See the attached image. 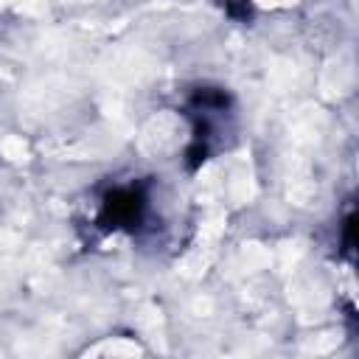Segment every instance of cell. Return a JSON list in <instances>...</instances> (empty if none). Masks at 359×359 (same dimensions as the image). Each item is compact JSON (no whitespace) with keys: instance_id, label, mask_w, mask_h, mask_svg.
Returning a JSON list of instances; mask_svg holds the SVG:
<instances>
[{"instance_id":"1","label":"cell","mask_w":359,"mask_h":359,"mask_svg":"<svg viewBox=\"0 0 359 359\" xmlns=\"http://www.w3.org/2000/svg\"><path fill=\"white\" fill-rule=\"evenodd\" d=\"M143 208H146L143 191H137V188H118V191L107 194L98 222L104 227H129V224L140 222Z\"/></svg>"},{"instance_id":"2","label":"cell","mask_w":359,"mask_h":359,"mask_svg":"<svg viewBox=\"0 0 359 359\" xmlns=\"http://www.w3.org/2000/svg\"><path fill=\"white\" fill-rule=\"evenodd\" d=\"M194 104H199L202 109H208V107H224L227 104V95L219 93V90H199L194 95Z\"/></svg>"},{"instance_id":"3","label":"cell","mask_w":359,"mask_h":359,"mask_svg":"<svg viewBox=\"0 0 359 359\" xmlns=\"http://www.w3.org/2000/svg\"><path fill=\"white\" fill-rule=\"evenodd\" d=\"M227 6V14L230 17H238V20H247L250 17V3L247 0H224Z\"/></svg>"},{"instance_id":"4","label":"cell","mask_w":359,"mask_h":359,"mask_svg":"<svg viewBox=\"0 0 359 359\" xmlns=\"http://www.w3.org/2000/svg\"><path fill=\"white\" fill-rule=\"evenodd\" d=\"M205 154H208V151H205V146H199V143H196V146H191V149H188V157H191V160H188V165H191V168H196V165L205 160Z\"/></svg>"},{"instance_id":"5","label":"cell","mask_w":359,"mask_h":359,"mask_svg":"<svg viewBox=\"0 0 359 359\" xmlns=\"http://www.w3.org/2000/svg\"><path fill=\"white\" fill-rule=\"evenodd\" d=\"M353 227H356V219H353V213H351V216L345 219V230H342V233H345V250L353 247Z\"/></svg>"}]
</instances>
